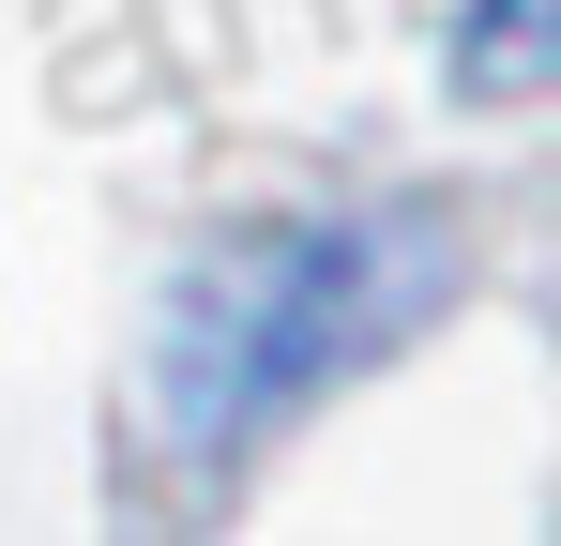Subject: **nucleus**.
<instances>
[{
    "instance_id": "1",
    "label": "nucleus",
    "mask_w": 561,
    "mask_h": 546,
    "mask_svg": "<svg viewBox=\"0 0 561 546\" xmlns=\"http://www.w3.org/2000/svg\"><path fill=\"white\" fill-rule=\"evenodd\" d=\"M456 288V228L425 213H334V228H243L168 288L152 319V425L183 455L274 441L319 379L394 350L425 304Z\"/></svg>"
},
{
    "instance_id": "2",
    "label": "nucleus",
    "mask_w": 561,
    "mask_h": 546,
    "mask_svg": "<svg viewBox=\"0 0 561 546\" xmlns=\"http://www.w3.org/2000/svg\"><path fill=\"white\" fill-rule=\"evenodd\" d=\"M531 15H547V0H485V15L456 31V91H531V77H547Z\"/></svg>"
}]
</instances>
